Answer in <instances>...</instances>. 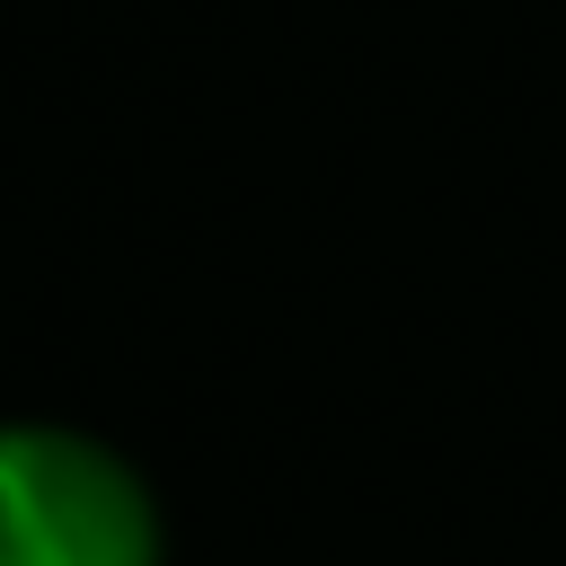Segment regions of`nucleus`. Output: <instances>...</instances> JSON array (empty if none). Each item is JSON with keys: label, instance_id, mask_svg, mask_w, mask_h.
<instances>
[{"label": "nucleus", "instance_id": "1", "mask_svg": "<svg viewBox=\"0 0 566 566\" xmlns=\"http://www.w3.org/2000/svg\"><path fill=\"white\" fill-rule=\"evenodd\" d=\"M142 469L71 424H0V566H159Z\"/></svg>", "mask_w": 566, "mask_h": 566}]
</instances>
